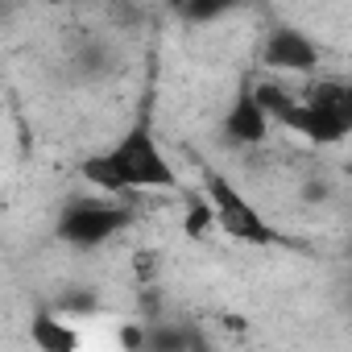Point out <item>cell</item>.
Returning a JSON list of instances; mask_svg holds the SVG:
<instances>
[{
  "label": "cell",
  "instance_id": "obj_2",
  "mask_svg": "<svg viewBox=\"0 0 352 352\" xmlns=\"http://www.w3.org/2000/svg\"><path fill=\"white\" fill-rule=\"evenodd\" d=\"M199 187H204L199 195H204V204H208V212H212V228H216V232H224V236H232V241H241V245H253V249L290 245V236L228 179L224 170L204 166Z\"/></svg>",
  "mask_w": 352,
  "mask_h": 352
},
{
  "label": "cell",
  "instance_id": "obj_3",
  "mask_svg": "<svg viewBox=\"0 0 352 352\" xmlns=\"http://www.w3.org/2000/svg\"><path fill=\"white\" fill-rule=\"evenodd\" d=\"M129 224H133V208L120 204V195H104V191L75 195L54 216V241L91 253V249H104L108 241H116Z\"/></svg>",
  "mask_w": 352,
  "mask_h": 352
},
{
  "label": "cell",
  "instance_id": "obj_1",
  "mask_svg": "<svg viewBox=\"0 0 352 352\" xmlns=\"http://www.w3.org/2000/svg\"><path fill=\"white\" fill-rule=\"evenodd\" d=\"M79 179L104 195H133V191H179V170L166 157L153 116H149V100L141 104V112L133 116V124L100 153L79 162Z\"/></svg>",
  "mask_w": 352,
  "mask_h": 352
},
{
  "label": "cell",
  "instance_id": "obj_9",
  "mask_svg": "<svg viewBox=\"0 0 352 352\" xmlns=\"http://www.w3.org/2000/svg\"><path fill=\"white\" fill-rule=\"evenodd\" d=\"M241 0H183V17L195 21V25H208V21H220L224 13H232Z\"/></svg>",
  "mask_w": 352,
  "mask_h": 352
},
{
  "label": "cell",
  "instance_id": "obj_4",
  "mask_svg": "<svg viewBox=\"0 0 352 352\" xmlns=\"http://www.w3.org/2000/svg\"><path fill=\"white\" fill-rule=\"evenodd\" d=\"M253 87H257V100L270 112V124H282V129L298 133L311 145H340L352 133V116L323 112V108H315V104H307L298 96H286L278 83H253Z\"/></svg>",
  "mask_w": 352,
  "mask_h": 352
},
{
  "label": "cell",
  "instance_id": "obj_8",
  "mask_svg": "<svg viewBox=\"0 0 352 352\" xmlns=\"http://www.w3.org/2000/svg\"><path fill=\"white\" fill-rule=\"evenodd\" d=\"M298 100H307V104H315V108H323V112L352 116V87H348L344 79H311Z\"/></svg>",
  "mask_w": 352,
  "mask_h": 352
},
{
  "label": "cell",
  "instance_id": "obj_5",
  "mask_svg": "<svg viewBox=\"0 0 352 352\" xmlns=\"http://www.w3.org/2000/svg\"><path fill=\"white\" fill-rule=\"evenodd\" d=\"M261 63L270 71H282V75H315L319 71V42L298 25H278L261 46Z\"/></svg>",
  "mask_w": 352,
  "mask_h": 352
},
{
  "label": "cell",
  "instance_id": "obj_6",
  "mask_svg": "<svg viewBox=\"0 0 352 352\" xmlns=\"http://www.w3.org/2000/svg\"><path fill=\"white\" fill-rule=\"evenodd\" d=\"M270 112H265V104L257 100V87L245 79L241 83V91H236V100L228 104V112H224V133H228V141L232 145H261L265 137H270Z\"/></svg>",
  "mask_w": 352,
  "mask_h": 352
},
{
  "label": "cell",
  "instance_id": "obj_10",
  "mask_svg": "<svg viewBox=\"0 0 352 352\" xmlns=\"http://www.w3.org/2000/svg\"><path fill=\"white\" fill-rule=\"evenodd\" d=\"M54 5H63V0H54Z\"/></svg>",
  "mask_w": 352,
  "mask_h": 352
},
{
  "label": "cell",
  "instance_id": "obj_7",
  "mask_svg": "<svg viewBox=\"0 0 352 352\" xmlns=\"http://www.w3.org/2000/svg\"><path fill=\"white\" fill-rule=\"evenodd\" d=\"M30 340L42 348V352H75L79 348V331L75 327H67L58 315H50V311H38L34 319H30Z\"/></svg>",
  "mask_w": 352,
  "mask_h": 352
}]
</instances>
